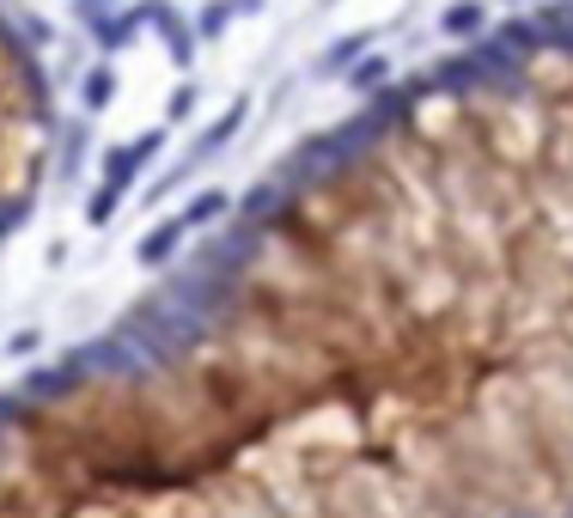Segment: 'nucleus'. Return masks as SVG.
<instances>
[{
  "instance_id": "1",
  "label": "nucleus",
  "mask_w": 573,
  "mask_h": 518,
  "mask_svg": "<svg viewBox=\"0 0 573 518\" xmlns=\"http://www.w3.org/2000/svg\"><path fill=\"white\" fill-rule=\"evenodd\" d=\"M0 518H573V0L360 91L0 396Z\"/></svg>"
},
{
  "instance_id": "2",
  "label": "nucleus",
  "mask_w": 573,
  "mask_h": 518,
  "mask_svg": "<svg viewBox=\"0 0 573 518\" xmlns=\"http://www.w3.org/2000/svg\"><path fill=\"white\" fill-rule=\"evenodd\" d=\"M110 98H116V74H110V67H92V74L79 79V104L86 110H104Z\"/></svg>"
},
{
  "instance_id": "3",
  "label": "nucleus",
  "mask_w": 573,
  "mask_h": 518,
  "mask_svg": "<svg viewBox=\"0 0 573 518\" xmlns=\"http://www.w3.org/2000/svg\"><path fill=\"white\" fill-rule=\"evenodd\" d=\"M153 13H159V30H165L171 55H177V61H189V37H184V18L171 13V7H153Z\"/></svg>"
},
{
  "instance_id": "4",
  "label": "nucleus",
  "mask_w": 573,
  "mask_h": 518,
  "mask_svg": "<svg viewBox=\"0 0 573 518\" xmlns=\"http://www.w3.org/2000/svg\"><path fill=\"white\" fill-rule=\"evenodd\" d=\"M220 25H226V7H208V13H202V30H208V37H214Z\"/></svg>"
}]
</instances>
